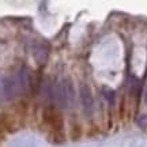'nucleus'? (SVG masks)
<instances>
[{
    "label": "nucleus",
    "mask_w": 147,
    "mask_h": 147,
    "mask_svg": "<svg viewBox=\"0 0 147 147\" xmlns=\"http://www.w3.org/2000/svg\"><path fill=\"white\" fill-rule=\"evenodd\" d=\"M64 87V93H65V97H67V101H68V105L75 102V87H74L72 80L69 78H65L61 80Z\"/></svg>",
    "instance_id": "39448f33"
},
{
    "label": "nucleus",
    "mask_w": 147,
    "mask_h": 147,
    "mask_svg": "<svg viewBox=\"0 0 147 147\" xmlns=\"http://www.w3.org/2000/svg\"><path fill=\"white\" fill-rule=\"evenodd\" d=\"M0 93H1V90H0Z\"/></svg>",
    "instance_id": "9d476101"
},
{
    "label": "nucleus",
    "mask_w": 147,
    "mask_h": 147,
    "mask_svg": "<svg viewBox=\"0 0 147 147\" xmlns=\"http://www.w3.org/2000/svg\"><path fill=\"white\" fill-rule=\"evenodd\" d=\"M144 102L147 104V87H146V91H144Z\"/></svg>",
    "instance_id": "1a4fd4ad"
},
{
    "label": "nucleus",
    "mask_w": 147,
    "mask_h": 147,
    "mask_svg": "<svg viewBox=\"0 0 147 147\" xmlns=\"http://www.w3.org/2000/svg\"><path fill=\"white\" fill-rule=\"evenodd\" d=\"M34 57H36V60L38 61V63H47V60H48V52L47 51H44V49H36V52H34Z\"/></svg>",
    "instance_id": "423d86ee"
},
{
    "label": "nucleus",
    "mask_w": 147,
    "mask_h": 147,
    "mask_svg": "<svg viewBox=\"0 0 147 147\" xmlns=\"http://www.w3.org/2000/svg\"><path fill=\"white\" fill-rule=\"evenodd\" d=\"M136 125L139 127V128H147V115L146 113H142V115H139L136 117Z\"/></svg>",
    "instance_id": "0eeeda50"
},
{
    "label": "nucleus",
    "mask_w": 147,
    "mask_h": 147,
    "mask_svg": "<svg viewBox=\"0 0 147 147\" xmlns=\"http://www.w3.org/2000/svg\"><path fill=\"white\" fill-rule=\"evenodd\" d=\"M18 83H16V79H14L12 76H5L3 79V93L4 97L7 100H12L16 94H18Z\"/></svg>",
    "instance_id": "7ed1b4c3"
},
{
    "label": "nucleus",
    "mask_w": 147,
    "mask_h": 147,
    "mask_svg": "<svg viewBox=\"0 0 147 147\" xmlns=\"http://www.w3.org/2000/svg\"><path fill=\"white\" fill-rule=\"evenodd\" d=\"M80 101H82V109L84 116L90 119L93 116V109H94V98H93L91 89L87 84L80 86Z\"/></svg>",
    "instance_id": "f03ea898"
},
{
    "label": "nucleus",
    "mask_w": 147,
    "mask_h": 147,
    "mask_svg": "<svg viewBox=\"0 0 147 147\" xmlns=\"http://www.w3.org/2000/svg\"><path fill=\"white\" fill-rule=\"evenodd\" d=\"M104 95H105L110 102H112V101H113V98H115V93H113L112 90H109V89H104Z\"/></svg>",
    "instance_id": "6e6552de"
},
{
    "label": "nucleus",
    "mask_w": 147,
    "mask_h": 147,
    "mask_svg": "<svg viewBox=\"0 0 147 147\" xmlns=\"http://www.w3.org/2000/svg\"><path fill=\"white\" fill-rule=\"evenodd\" d=\"M42 117H44V121L52 128L55 134H59V135L61 134L63 135V119L53 106H47L44 109Z\"/></svg>",
    "instance_id": "f257e3e1"
},
{
    "label": "nucleus",
    "mask_w": 147,
    "mask_h": 147,
    "mask_svg": "<svg viewBox=\"0 0 147 147\" xmlns=\"http://www.w3.org/2000/svg\"><path fill=\"white\" fill-rule=\"evenodd\" d=\"M16 83H18V89L21 91H26L30 86H32V75L29 72L27 67H22L19 71H18V75H16Z\"/></svg>",
    "instance_id": "20e7f679"
}]
</instances>
